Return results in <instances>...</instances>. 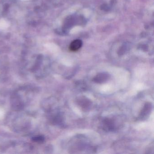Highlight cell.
Masks as SVG:
<instances>
[{
    "label": "cell",
    "instance_id": "277c9868",
    "mask_svg": "<svg viewBox=\"0 0 154 154\" xmlns=\"http://www.w3.org/2000/svg\"><path fill=\"white\" fill-rule=\"evenodd\" d=\"M33 141L35 142L38 143H42L44 140V137L43 136H37L33 137Z\"/></svg>",
    "mask_w": 154,
    "mask_h": 154
},
{
    "label": "cell",
    "instance_id": "3957f363",
    "mask_svg": "<svg viewBox=\"0 0 154 154\" xmlns=\"http://www.w3.org/2000/svg\"><path fill=\"white\" fill-rule=\"evenodd\" d=\"M9 26V23L7 22L2 19L0 20V29H5Z\"/></svg>",
    "mask_w": 154,
    "mask_h": 154
},
{
    "label": "cell",
    "instance_id": "7a4b0ae2",
    "mask_svg": "<svg viewBox=\"0 0 154 154\" xmlns=\"http://www.w3.org/2000/svg\"><path fill=\"white\" fill-rule=\"evenodd\" d=\"M108 78V75L106 74L100 73L96 75L94 78V81L97 83H102L106 81Z\"/></svg>",
    "mask_w": 154,
    "mask_h": 154
},
{
    "label": "cell",
    "instance_id": "5b68a950",
    "mask_svg": "<svg viewBox=\"0 0 154 154\" xmlns=\"http://www.w3.org/2000/svg\"><path fill=\"white\" fill-rule=\"evenodd\" d=\"M22 1H28V0H22Z\"/></svg>",
    "mask_w": 154,
    "mask_h": 154
},
{
    "label": "cell",
    "instance_id": "6da1fadb",
    "mask_svg": "<svg viewBox=\"0 0 154 154\" xmlns=\"http://www.w3.org/2000/svg\"><path fill=\"white\" fill-rule=\"evenodd\" d=\"M82 45V42L80 39H76L71 42L70 44L69 49L70 50L73 52L77 51L81 47Z\"/></svg>",
    "mask_w": 154,
    "mask_h": 154
}]
</instances>
